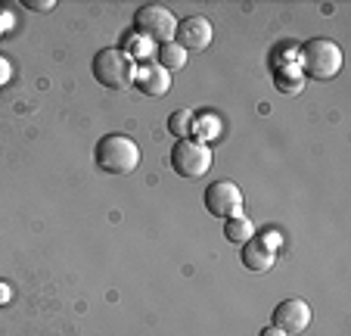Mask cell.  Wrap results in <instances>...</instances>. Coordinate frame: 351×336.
<instances>
[{"mask_svg": "<svg viewBox=\"0 0 351 336\" xmlns=\"http://www.w3.org/2000/svg\"><path fill=\"white\" fill-rule=\"evenodd\" d=\"M342 69V47L330 38H308L298 47V72L314 81H330Z\"/></svg>", "mask_w": 351, "mask_h": 336, "instance_id": "cell-1", "label": "cell"}, {"mask_svg": "<svg viewBox=\"0 0 351 336\" xmlns=\"http://www.w3.org/2000/svg\"><path fill=\"white\" fill-rule=\"evenodd\" d=\"M93 162L106 175H131L140 165V146L128 134H106L93 146Z\"/></svg>", "mask_w": 351, "mask_h": 336, "instance_id": "cell-2", "label": "cell"}, {"mask_svg": "<svg viewBox=\"0 0 351 336\" xmlns=\"http://www.w3.org/2000/svg\"><path fill=\"white\" fill-rule=\"evenodd\" d=\"M90 69H93V78L103 87H112V91L131 87L134 75H137V63H134L121 47H103V50L93 56Z\"/></svg>", "mask_w": 351, "mask_h": 336, "instance_id": "cell-3", "label": "cell"}, {"mask_svg": "<svg viewBox=\"0 0 351 336\" xmlns=\"http://www.w3.org/2000/svg\"><path fill=\"white\" fill-rule=\"evenodd\" d=\"M174 32H178V16L162 3H146L134 13V34H140L149 44H168L174 41Z\"/></svg>", "mask_w": 351, "mask_h": 336, "instance_id": "cell-4", "label": "cell"}, {"mask_svg": "<svg viewBox=\"0 0 351 336\" xmlns=\"http://www.w3.org/2000/svg\"><path fill=\"white\" fill-rule=\"evenodd\" d=\"M171 168L180 178H202L212 168V146L196 137H184L171 146Z\"/></svg>", "mask_w": 351, "mask_h": 336, "instance_id": "cell-5", "label": "cell"}, {"mask_svg": "<svg viewBox=\"0 0 351 336\" xmlns=\"http://www.w3.org/2000/svg\"><path fill=\"white\" fill-rule=\"evenodd\" d=\"M206 209L208 215L221 218V221L237 218L243 212V190L233 181H215L206 187Z\"/></svg>", "mask_w": 351, "mask_h": 336, "instance_id": "cell-6", "label": "cell"}, {"mask_svg": "<svg viewBox=\"0 0 351 336\" xmlns=\"http://www.w3.org/2000/svg\"><path fill=\"white\" fill-rule=\"evenodd\" d=\"M271 324L277 330H283L286 336L302 333V330H308V324H311V305H308L305 299H286V302H280L277 309H274Z\"/></svg>", "mask_w": 351, "mask_h": 336, "instance_id": "cell-7", "label": "cell"}, {"mask_svg": "<svg viewBox=\"0 0 351 336\" xmlns=\"http://www.w3.org/2000/svg\"><path fill=\"white\" fill-rule=\"evenodd\" d=\"M212 38L215 32L206 16H186V19L178 22V32H174V44L184 47V50H206L212 44Z\"/></svg>", "mask_w": 351, "mask_h": 336, "instance_id": "cell-8", "label": "cell"}, {"mask_svg": "<svg viewBox=\"0 0 351 336\" xmlns=\"http://www.w3.org/2000/svg\"><path fill=\"white\" fill-rule=\"evenodd\" d=\"M134 85H137V91L143 97H165L171 91V72L162 69L159 63H143V66H137Z\"/></svg>", "mask_w": 351, "mask_h": 336, "instance_id": "cell-9", "label": "cell"}, {"mask_svg": "<svg viewBox=\"0 0 351 336\" xmlns=\"http://www.w3.org/2000/svg\"><path fill=\"white\" fill-rule=\"evenodd\" d=\"M274 262H277V252H271L267 246H261L258 240H249V243H243V265L249 271H255V274H265V271L274 268Z\"/></svg>", "mask_w": 351, "mask_h": 336, "instance_id": "cell-10", "label": "cell"}, {"mask_svg": "<svg viewBox=\"0 0 351 336\" xmlns=\"http://www.w3.org/2000/svg\"><path fill=\"white\" fill-rule=\"evenodd\" d=\"M156 63H159L162 69H168V72H180V69L186 66V50H184V47H178L174 41H168V44L159 47Z\"/></svg>", "mask_w": 351, "mask_h": 336, "instance_id": "cell-11", "label": "cell"}, {"mask_svg": "<svg viewBox=\"0 0 351 336\" xmlns=\"http://www.w3.org/2000/svg\"><path fill=\"white\" fill-rule=\"evenodd\" d=\"M224 237H227V243H249V240L255 237V227H252V221L249 218H243V215H237V218H227L224 221Z\"/></svg>", "mask_w": 351, "mask_h": 336, "instance_id": "cell-12", "label": "cell"}, {"mask_svg": "<svg viewBox=\"0 0 351 336\" xmlns=\"http://www.w3.org/2000/svg\"><path fill=\"white\" fill-rule=\"evenodd\" d=\"M121 50H125L134 63L146 60V56H153V44H149V41H143L140 34H134V32L125 34V41H121Z\"/></svg>", "mask_w": 351, "mask_h": 336, "instance_id": "cell-13", "label": "cell"}, {"mask_svg": "<svg viewBox=\"0 0 351 336\" xmlns=\"http://www.w3.org/2000/svg\"><path fill=\"white\" fill-rule=\"evenodd\" d=\"M193 112L190 109H178V112H171V119H168V131L174 134V137H193Z\"/></svg>", "mask_w": 351, "mask_h": 336, "instance_id": "cell-14", "label": "cell"}, {"mask_svg": "<svg viewBox=\"0 0 351 336\" xmlns=\"http://www.w3.org/2000/svg\"><path fill=\"white\" fill-rule=\"evenodd\" d=\"M193 131L199 134L196 140L208 144V140H215V134H218V119H212V115H202V119L193 122Z\"/></svg>", "mask_w": 351, "mask_h": 336, "instance_id": "cell-15", "label": "cell"}, {"mask_svg": "<svg viewBox=\"0 0 351 336\" xmlns=\"http://www.w3.org/2000/svg\"><path fill=\"white\" fill-rule=\"evenodd\" d=\"M255 240H258V243L261 246H267V249H280V243H283V234H280V231H274V227H267V231L265 234H261V237H255Z\"/></svg>", "mask_w": 351, "mask_h": 336, "instance_id": "cell-16", "label": "cell"}, {"mask_svg": "<svg viewBox=\"0 0 351 336\" xmlns=\"http://www.w3.org/2000/svg\"><path fill=\"white\" fill-rule=\"evenodd\" d=\"M13 81V63L7 60V56H0V91Z\"/></svg>", "mask_w": 351, "mask_h": 336, "instance_id": "cell-17", "label": "cell"}, {"mask_svg": "<svg viewBox=\"0 0 351 336\" xmlns=\"http://www.w3.org/2000/svg\"><path fill=\"white\" fill-rule=\"evenodd\" d=\"M28 10H34V13H50V10L56 7V0H22Z\"/></svg>", "mask_w": 351, "mask_h": 336, "instance_id": "cell-18", "label": "cell"}, {"mask_svg": "<svg viewBox=\"0 0 351 336\" xmlns=\"http://www.w3.org/2000/svg\"><path fill=\"white\" fill-rule=\"evenodd\" d=\"M10 299H13V290H10L7 280H0V305H7Z\"/></svg>", "mask_w": 351, "mask_h": 336, "instance_id": "cell-19", "label": "cell"}, {"mask_svg": "<svg viewBox=\"0 0 351 336\" xmlns=\"http://www.w3.org/2000/svg\"><path fill=\"white\" fill-rule=\"evenodd\" d=\"M258 336H286V333H283V330H277V327H274V324H271V327H265Z\"/></svg>", "mask_w": 351, "mask_h": 336, "instance_id": "cell-20", "label": "cell"}, {"mask_svg": "<svg viewBox=\"0 0 351 336\" xmlns=\"http://www.w3.org/2000/svg\"><path fill=\"white\" fill-rule=\"evenodd\" d=\"M3 28H7V19H3V16H0V38H3Z\"/></svg>", "mask_w": 351, "mask_h": 336, "instance_id": "cell-21", "label": "cell"}]
</instances>
